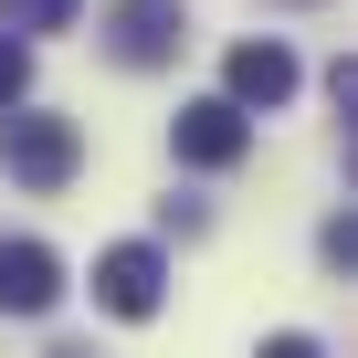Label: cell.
Masks as SVG:
<instances>
[{
	"label": "cell",
	"instance_id": "6da1fadb",
	"mask_svg": "<svg viewBox=\"0 0 358 358\" xmlns=\"http://www.w3.org/2000/svg\"><path fill=\"white\" fill-rule=\"evenodd\" d=\"M0 158H11V179H32V190H64L85 137H74V116H0Z\"/></svg>",
	"mask_w": 358,
	"mask_h": 358
},
{
	"label": "cell",
	"instance_id": "7a4b0ae2",
	"mask_svg": "<svg viewBox=\"0 0 358 358\" xmlns=\"http://www.w3.org/2000/svg\"><path fill=\"white\" fill-rule=\"evenodd\" d=\"M179 43H190V0H116V11H106V53L116 64H169Z\"/></svg>",
	"mask_w": 358,
	"mask_h": 358
},
{
	"label": "cell",
	"instance_id": "3957f363",
	"mask_svg": "<svg viewBox=\"0 0 358 358\" xmlns=\"http://www.w3.org/2000/svg\"><path fill=\"white\" fill-rule=\"evenodd\" d=\"M95 306H106V316H158V306H169V264H158V243H116V253H95Z\"/></svg>",
	"mask_w": 358,
	"mask_h": 358
},
{
	"label": "cell",
	"instance_id": "277c9868",
	"mask_svg": "<svg viewBox=\"0 0 358 358\" xmlns=\"http://www.w3.org/2000/svg\"><path fill=\"white\" fill-rule=\"evenodd\" d=\"M169 148L190 158V169H243V148H253V116H243V106H222V95H201V106H179Z\"/></svg>",
	"mask_w": 358,
	"mask_h": 358
},
{
	"label": "cell",
	"instance_id": "5b68a950",
	"mask_svg": "<svg viewBox=\"0 0 358 358\" xmlns=\"http://www.w3.org/2000/svg\"><path fill=\"white\" fill-rule=\"evenodd\" d=\"M64 295V253L53 243H0V316H43Z\"/></svg>",
	"mask_w": 358,
	"mask_h": 358
},
{
	"label": "cell",
	"instance_id": "8992f818",
	"mask_svg": "<svg viewBox=\"0 0 358 358\" xmlns=\"http://www.w3.org/2000/svg\"><path fill=\"white\" fill-rule=\"evenodd\" d=\"M222 74H232V95H222V106H243V116L295 95V53H285V43H232V64H222Z\"/></svg>",
	"mask_w": 358,
	"mask_h": 358
},
{
	"label": "cell",
	"instance_id": "52a82bcc",
	"mask_svg": "<svg viewBox=\"0 0 358 358\" xmlns=\"http://www.w3.org/2000/svg\"><path fill=\"white\" fill-rule=\"evenodd\" d=\"M22 95H32V43H22V32H0V116H11Z\"/></svg>",
	"mask_w": 358,
	"mask_h": 358
},
{
	"label": "cell",
	"instance_id": "ba28073f",
	"mask_svg": "<svg viewBox=\"0 0 358 358\" xmlns=\"http://www.w3.org/2000/svg\"><path fill=\"white\" fill-rule=\"evenodd\" d=\"M0 11H11L0 32H64V22H74V0H0Z\"/></svg>",
	"mask_w": 358,
	"mask_h": 358
},
{
	"label": "cell",
	"instance_id": "9c48e42d",
	"mask_svg": "<svg viewBox=\"0 0 358 358\" xmlns=\"http://www.w3.org/2000/svg\"><path fill=\"white\" fill-rule=\"evenodd\" d=\"M264 358H327V348H316V337H295V327H285V337H264Z\"/></svg>",
	"mask_w": 358,
	"mask_h": 358
},
{
	"label": "cell",
	"instance_id": "30bf717a",
	"mask_svg": "<svg viewBox=\"0 0 358 358\" xmlns=\"http://www.w3.org/2000/svg\"><path fill=\"white\" fill-rule=\"evenodd\" d=\"M53 358H85V348H53Z\"/></svg>",
	"mask_w": 358,
	"mask_h": 358
}]
</instances>
